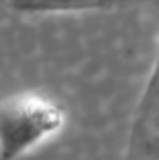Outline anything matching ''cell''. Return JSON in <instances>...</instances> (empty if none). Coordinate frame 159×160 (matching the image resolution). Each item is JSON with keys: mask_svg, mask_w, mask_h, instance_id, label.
Wrapping results in <instances>:
<instances>
[{"mask_svg": "<svg viewBox=\"0 0 159 160\" xmlns=\"http://www.w3.org/2000/svg\"><path fill=\"white\" fill-rule=\"evenodd\" d=\"M65 128V112L39 93H16L0 102V160H19Z\"/></svg>", "mask_w": 159, "mask_h": 160, "instance_id": "obj_1", "label": "cell"}, {"mask_svg": "<svg viewBox=\"0 0 159 160\" xmlns=\"http://www.w3.org/2000/svg\"><path fill=\"white\" fill-rule=\"evenodd\" d=\"M106 0H10V6L25 14H51V12H82L98 8Z\"/></svg>", "mask_w": 159, "mask_h": 160, "instance_id": "obj_2", "label": "cell"}, {"mask_svg": "<svg viewBox=\"0 0 159 160\" xmlns=\"http://www.w3.org/2000/svg\"><path fill=\"white\" fill-rule=\"evenodd\" d=\"M149 120H151L153 130L159 134V79L155 83V93L151 95V108H149Z\"/></svg>", "mask_w": 159, "mask_h": 160, "instance_id": "obj_3", "label": "cell"}]
</instances>
